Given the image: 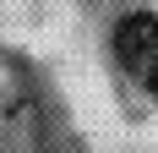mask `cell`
Returning <instances> with one entry per match:
<instances>
[{
    "mask_svg": "<svg viewBox=\"0 0 158 153\" xmlns=\"http://www.w3.org/2000/svg\"><path fill=\"white\" fill-rule=\"evenodd\" d=\"M114 55L131 76H142L147 88H158V16L153 11H136L114 28Z\"/></svg>",
    "mask_w": 158,
    "mask_h": 153,
    "instance_id": "6da1fadb",
    "label": "cell"
}]
</instances>
